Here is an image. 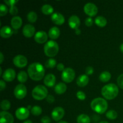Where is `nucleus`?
I'll use <instances>...</instances> for the list:
<instances>
[{
	"label": "nucleus",
	"instance_id": "obj_30",
	"mask_svg": "<svg viewBox=\"0 0 123 123\" xmlns=\"http://www.w3.org/2000/svg\"><path fill=\"white\" fill-rule=\"evenodd\" d=\"M27 19L31 23L35 22L37 19V14L34 12H30L27 14Z\"/></svg>",
	"mask_w": 123,
	"mask_h": 123
},
{
	"label": "nucleus",
	"instance_id": "obj_9",
	"mask_svg": "<svg viewBox=\"0 0 123 123\" xmlns=\"http://www.w3.org/2000/svg\"><path fill=\"white\" fill-rule=\"evenodd\" d=\"M13 62L16 67L19 68H23L27 65L28 60L24 55H18L13 58Z\"/></svg>",
	"mask_w": 123,
	"mask_h": 123
},
{
	"label": "nucleus",
	"instance_id": "obj_25",
	"mask_svg": "<svg viewBox=\"0 0 123 123\" xmlns=\"http://www.w3.org/2000/svg\"><path fill=\"white\" fill-rule=\"evenodd\" d=\"M95 23L97 25L100 27H103L106 26L107 24V20L105 17L102 16H98L96 17L95 19Z\"/></svg>",
	"mask_w": 123,
	"mask_h": 123
},
{
	"label": "nucleus",
	"instance_id": "obj_39",
	"mask_svg": "<svg viewBox=\"0 0 123 123\" xmlns=\"http://www.w3.org/2000/svg\"><path fill=\"white\" fill-rule=\"evenodd\" d=\"M41 122H42V123H50L51 120H50V118L49 117L44 116L42 118V119H41Z\"/></svg>",
	"mask_w": 123,
	"mask_h": 123
},
{
	"label": "nucleus",
	"instance_id": "obj_41",
	"mask_svg": "<svg viewBox=\"0 0 123 123\" xmlns=\"http://www.w3.org/2000/svg\"><path fill=\"white\" fill-rule=\"evenodd\" d=\"M46 98V101L48 103H52L55 101V98H54V97L52 95H48Z\"/></svg>",
	"mask_w": 123,
	"mask_h": 123
},
{
	"label": "nucleus",
	"instance_id": "obj_15",
	"mask_svg": "<svg viewBox=\"0 0 123 123\" xmlns=\"http://www.w3.org/2000/svg\"><path fill=\"white\" fill-rule=\"evenodd\" d=\"M35 27L31 24H26L23 28V34L26 37H31L35 34Z\"/></svg>",
	"mask_w": 123,
	"mask_h": 123
},
{
	"label": "nucleus",
	"instance_id": "obj_28",
	"mask_svg": "<svg viewBox=\"0 0 123 123\" xmlns=\"http://www.w3.org/2000/svg\"><path fill=\"white\" fill-rule=\"evenodd\" d=\"M90 118L86 114H80L77 118L78 123H90Z\"/></svg>",
	"mask_w": 123,
	"mask_h": 123
},
{
	"label": "nucleus",
	"instance_id": "obj_13",
	"mask_svg": "<svg viewBox=\"0 0 123 123\" xmlns=\"http://www.w3.org/2000/svg\"><path fill=\"white\" fill-rule=\"evenodd\" d=\"M16 76V72L13 68H7L2 74V79L7 82H12Z\"/></svg>",
	"mask_w": 123,
	"mask_h": 123
},
{
	"label": "nucleus",
	"instance_id": "obj_4",
	"mask_svg": "<svg viewBox=\"0 0 123 123\" xmlns=\"http://www.w3.org/2000/svg\"><path fill=\"white\" fill-rule=\"evenodd\" d=\"M59 51V46L56 42L49 40L44 44V52L49 57H53L57 55Z\"/></svg>",
	"mask_w": 123,
	"mask_h": 123
},
{
	"label": "nucleus",
	"instance_id": "obj_35",
	"mask_svg": "<svg viewBox=\"0 0 123 123\" xmlns=\"http://www.w3.org/2000/svg\"><path fill=\"white\" fill-rule=\"evenodd\" d=\"M7 12H8V8L7 6L3 4H1L0 5V16H3L7 14Z\"/></svg>",
	"mask_w": 123,
	"mask_h": 123
},
{
	"label": "nucleus",
	"instance_id": "obj_12",
	"mask_svg": "<svg viewBox=\"0 0 123 123\" xmlns=\"http://www.w3.org/2000/svg\"><path fill=\"white\" fill-rule=\"evenodd\" d=\"M14 117L12 114L7 111H2L0 113V123H13Z\"/></svg>",
	"mask_w": 123,
	"mask_h": 123
},
{
	"label": "nucleus",
	"instance_id": "obj_1",
	"mask_svg": "<svg viewBox=\"0 0 123 123\" xmlns=\"http://www.w3.org/2000/svg\"><path fill=\"white\" fill-rule=\"evenodd\" d=\"M44 67L39 62H34L28 68L29 76L34 80H42L44 77Z\"/></svg>",
	"mask_w": 123,
	"mask_h": 123
},
{
	"label": "nucleus",
	"instance_id": "obj_48",
	"mask_svg": "<svg viewBox=\"0 0 123 123\" xmlns=\"http://www.w3.org/2000/svg\"><path fill=\"white\" fill-rule=\"evenodd\" d=\"M58 123H67V121H61Z\"/></svg>",
	"mask_w": 123,
	"mask_h": 123
},
{
	"label": "nucleus",
	"instance_id": "obj_38",
	"mask_svg": "<svg viewBox=\"0 0 123 123\" xmlns=\"http://www.w3.org/2000/svg\"><path fill=\"white\" fill-rule=\"evenodd\" d=\"M85 23L86 26H91L93 24V20H92V19L91 18H87L85 19Z\"/></svg>",
	"mask_w": 123,
	"mask_h": 123
},
{
	"label": "nucleus",
	"instance_id": "obj_22",
	"mask_svg": "<svg viewBox=\"0 0 123 123\" xmlns=\"http://www.w3.org/2000/svg\"><path fill=\"white\" fill-rule=\"evenodd\" d=\"M22 20L21 18L18 16H14L11 20V25L14 30L19 29L22 26Z\"/></svg>",
	"mask_w": 123,
	"mask_h": 123
},
{
	"label": "nucleus",
	"instance_id": "obj_33",
	"mask_svg": "<svg viewBox=\"0 0 123 123\" xmlns=\"http://www.w3.org/2000/svg\"><path fill=\"white\" fill-rule=\"evenodd\" d=\"M31 111L32 115H35V116H38L42 114V109L41 107L38 106H34L31 108Z\"/></svg>",
	"mask_w": 123,
	"mask_h": 123
},
{
	"label": "nucleus",
	"instance_id": "obj_5",
	"mask_svg": "<svg viewBox=\"0 0 123 123\" xmlns=\"http://www.w3.org/2000/svg\"><path fill=\"white\" fill-rule=\"evenodd\" d=\"M48 91L46 88L43 85H39L36 86L32 90V96L34 99L37 100H42L43 98H46Z\"/></svg>",
	"mask_w": 123,
	"mask_h": 123
},
{
	"label": "nucleus",
	"instance_id": "obj_2",
	"mask_svg": "<svg viewBox=\"0 0 123 123\" xmlns=\"http://www.w3.org/2000/svg\"><path fill=\"white\" fill-rule=\"evenodd\" d=\"M118 87L114 84H109L105 85L102 89V94L108 100H112L118 96Z\"/></svg>",
	"mask_w": 123,
	"mask_h": 123
},
{
	"label": "nucleus",
	"instance_id": "obj_45",
	"mask_svg": "<svg viewBox=\"0 0 123 123\" xmlns=\"http://www.w3.org/2000/svg\"><path fill=\"white\" fill-rule=\"evenodd\" d=\"M76 34H80V30H79V29H77V30H76Z\"/></svg>",
	"mask_w": 123,
	"mask_h": 123
},
{
	"label": "nucleus",
	"instance_id": "obj_21",
	"mask_svg": "<svg viewBox=\"0 0 123 123\" xmlns=\"http://www.w3.org/2000/svg\"><path fill=\"white\" fill-rule=\"evenodd\" d=\"M89 82V78L86 74H82L76 80L77 85L80 87L86 86Z\"/></svg>",
	"mask_w": 123,
	"mask_h": 123
},
{
	"label": "nucleus",
	"instance_id": "obj_43",
	"mask_svg": "<svg viewBox=\"0 0 123 123\" xmlns=\"http://www.w3.org/2000/svg\"><path fill=\"white\" fill-rule=\"evenodd\" d=\"M0 84H1V86H0V88H1V91H2L5 88H6V84L3 80H0Z\"/></svg>",
	"mask_w": 123,
	"mask_h": 123
},
{
	"label": "nucleus",
	"instance_id": "obj_44",
	"mask_svg": "<svg viewBox=\"0 0 123 123\" xmlns=\"http://www.w3.org/2000/svg\"><path fill=\"white\" fill-rule=\"evenodd\" d=\"M0 55H1V61H0V64H2L4 61V55L2 52L0 53Z\"/></svg>",
	"mask_w": 123,
	"mask_h": 123
},
{
	"label": "nucleus",
	"instance_id": "obj_18",
	"mask_svg": "<svg viewBox=\"0 0 123 123\" xmlns=\"http://www.w3.org/2000/svg\"><path fill=\"white\" fill-rule=\"evenodd\" d=\"M56 82V78L55 76L53 74H48L44 77V83L46 86L48 87H52L54 86Z\"/></svg>",
	"mask_w": 123,
	"mask_h": 123
},
{
	"label": "nucleus",
	"instance_id": "obj_8",
	"mask_svg": "<svg viewBox=\"0 0 123 123\" xmlns=\"http://www.w3.org/2000/svg\"><path fill=\"white\" fill-rule=\"evenodd\" d=\"M84 9L85 13L90 16V17L94 16L98 12V8L96 5L93 3H91V2H88V3L86 4L84 6Z\"/></svg>",
	"mask_w": 123,
	"mask_h": 123
},
{
	"label": "nucleus",
	"instance_id": "obj_6",
	"mask_svg": "<svg viewBox=\"0 0 123 123\" xmlns=\"http://www.w3.org/2000/svg\"><path fill=\"white\" fill-rule=\"evenodd\" d=\"M75 77V72L72 68H66L62 71L61 78L62 80L66 83H70L73 80Z\"/></svg>",
	"mask_w": 123,
	"mask_h": 123
},
{
	"label": "nucleus",
	"instance_id": "obj_3",
	"mask_svg": "<svg viewBox=\"0 0 123 123\" xmlns=\"http://www.w3.org/2000/svg\"><path fill=\"white\" fill-rule=\"evenodd\" d=\"M108 102L101 97L94 98L91 103V108L98 114H103L108 109Z\"/></svg>",
	"mask_w": 123,
	"mask_h": 123
},
{
	"label": "nucleus",
	"instance_id": "obj_26",
	"mask_svg": "<svg viewBox=\"0 0 123 123\" xmlns=\"http://www.w3.org/2000/svg\"><path fill=\"white\" fill-rule=\"evenodd\" d=\"M111 78V74L108 71H104L99 76V79L103 82H107Z\"/></svg>",
	"mask_w": 123,
	"mask_h": 123
},
{
	"label": "nucleus",
	"instance_id": "obj_16",
	"mask_svg": "<svg viewBox=\"0 0 123 123\" xmlns=\"http://www.w3.org/2000/svg\"><path fill=\"white\" fill-rule=\"evenodd\" d=\"M68 24H69V26H70L71 28L74 29L75 30H77L80 26V19H79V17L76 15L72 16L68 19Z\"/></svg>",
	"mask_w": 123,
	"mask_h": 123
},
{
	"label": "nucleus",
	"instance_id": "obj_47",
	"mask_svg": "<svg viewBox=\"0 0 123 123\" xmlns=\"http://www.w3.org/2000/svg\"><path fill=\"white\" fill-rule=\"evenodd\" d=\"M23 123H32V122L31 120H26V121H24Z\"/></svg>",
	"mask_w": 123,
	"mask_h": 123
},
{
	"label": "nucleus",
	"instance_id": "obj_36",
	"mask_svg": "<svg viewBox=\"0 0 123 123\" xmlns=\"http://www.w3.org/2000/svg\"><path fill=\"white\" fill-rule=\"evenodd\" d=\"M76 96L79 100H84L86 98V95L84 93L83 91H79L76 93Z\"/></svg>",
	"mask_w": 123,
	"mask_h": 123
},
{
	"label": "nucleus",
	"instance_id": "obj_27",
	"mask_svg": "<svg viewBox=\"0 0 123 123\" xmlns=\"http://www.w3.org/2000/svg\"><path fill=\"white\" fill-rule=\"evenodd\" d=\"M42 12L46 15H48L53 13L54 8L50 4H44L42 7Z\"/></svg>",
	"mask_w": 123,
	"mask_h": 123
},
{
	"label": "nucleus",
	"instance_id": "obj_14",
	"mask_svg": "<svg viewBox=\"0 0 123 123\" xmlns=\"http://www.w3.org/2000/svg\"><path fill=\"white\" fill-rule=\"evenodd\" d=\"M48 34L43 31H40L36 32L34 36V40L39 44L45 43L48 40Z\"/></svg>",
	"mask_w": 123,
	"mask_h": 123
},
{
	"label": "nucleus",
	"instance_id": "obj_42",
	"mask_svg": "<svg viewBox=\"0 0 123 123\" xmlns=\"http://www.w3.org/2000/svg\"><path fill=\"white\" fill-rule=\"evenodd\" d=\"M56 68H57V69L60 71H63L65 69L64 66L63 64L62 63L58 64V65L56 66Z\"/></svg>",
	"mask_w": 123,
	"mask_h": 123
},
{
	"label": "nucleus",
	"instance_id": "obj_46",
	"mask_svg": "<svg viewBox=\"0 0 123 123\" xmlns=\"http://www.w3.org/2000/svg\"><path fill=\"white\" fill-rule=\"evenodd\" d=\"M120 50L121 51V52L123 53V43H122V44L120 45Z\"/></svg>",
	"mask_w": 123,
	"mask_h": 123
},
{
	"label": "nucleus",
	"instance_id": "obj_40",
	"mask_svg": "<svg viewBox=\"0 0 123 123\" xmlns=\"http://www.w3.org/2000/svg\"><path fill=\"white\" fill-rule=\"evenodd\" d=\"M94 72V69L91 66H88L85 69V73L88 75H90V74H92Z\"/></svg>",
	"mask_w": 123,
	"mask_h": 123
},
{
	"label": "nucleus",
	"instance_id": "obj_11",
	"mask_svg": "<svg viewBox=\"0 0 123 123\" xmlns=\"http://www.w3.org/2000/svg\"><path fill=\"white\" fill-rule=\"evenodd\" d=\"M16 117L20 120H24L28 118L30 115V111L26 108H19L16 111Z\"/></svg>",
	"mask_w": 123,
	"mask_h": 123
},
{
	"label": "nucleus",
	"instance_id": "obj_20",
	"mask_svg": "<svg viewBox=\"0 0 123 123\" xmlns=\"http://www.w3.org/2000/svg\"><path fill=\"white\" fill-rule=\"evenodd\" d=\"M4 2L7 4L8 6L11 7L9 10V12L11 14H12V15H15V14H16L18 13V7L14 6L15 4L18 2L17 0H7H7H4Z\"/></svg>",
	"mask_w": 123,
	"mask_h": 123
},
{
	"label": "nucleus",
	"instance_id": "obj_31",
	"mask_svg": "<svg viewBox=\"0 0 123 123\" xmlns=\"http://www.w3.org/2000/svg\"><path fill=\"white\" fill-rule=\"evenodd\" d=\"M1 108L4 111H6L8 110V109L10 108L11 107V103L8 100H3L2 102H1Z\"/></svg>",
	"mask_w": 123,
	"mask_h": 123
},
{
	"label": "nucleus",
	"instance_id": "obj_7",
	"mask_svg": "<svg viewBox=\"0 0 123 123\" xmlns=\"http://www.w3.org/2000/svg\"><path fill=\"white\" fill-rule=\"evenodd\" d=\"M27 90L26 86L23 84H19L14 90V96L18 99H22L26 96Z\"/></svg>",
	"mask_w": 123,
	"mask_h": 123
},
{
	"label": "nucleus",
	"instance_id": "obj_23",
	"mask_svg": "<svg viewBox=\"0 0 123 123\" xmlns=\"http://www.w3.org/2000/svg\"><path fill=\"white\" fill-rule=\"evenodd\" d=\"M60 31L58 28L56 27V26H53V27H52L49 30V33H48L49 37L53 40L58 38V37L60 36Z\"/></svg>",
	"mask_w": 123,
	"mask_h": 123
},
{
	"label": "nucleus",
	"instance_id": "obj_37",
	"mask_svg": "<svg viewBox=\"0 0 123 123\" xmlns=\"http://www.w3.org/2000/svg\"><path fill=\"white\" fill-rule=\"evenodd\" d=\"M117 83L118 86L121 88V89H123V74H120L117 78Z\"/></svg>",
	"mask_w": 123,
	"mask_h": 123
},
{
	"label": "nucleus",
	"instance_id": "obj_24",
	"mask_svg": "<svg viewBox=\"0 0 123 123\" xmlns=\"http://www.w3.org/2000/svg\"><path fill=\"white\" fill-rule=\"evenodd\" d=\"M67 90V86L63 82H60L55 86V91L58 94H62Z\"/></svg>",
	"mask_w": 123,
	"mask_h": 123
},
{
	"label": "nucleus",
	"instance_id": "obj_17",
	"mask_svg": "<svg viewBox=\"0 0 123 123\" xmlns=\"http://www.w3.org/2000/svg\"><path fill=\"white\" fill-rule=\"evenodd\" d=\"M51 19L53 22L58 25H62L65 22V18L64 16L61 13H57V12L52 14Z\"/></svg>",
	"mask_w": 123,
	"mask_h": 123
},
{
	"label": "nucleus",
	"instance_id": "obj_32",
	"mask_svg": "<svg viewBox=\"0 0 123 123\" xmlns=\"http://www.w3.org/2000/svg\"><path fill=\"white\" fill-rule=\"evenodd\" d=\"M106 116L109 120H115L117 118L118 114L114 110H110L108 111L106 114Z\"/></svg>",
	"mask_w": 123,
	"mask_h": 123
},
{
	"label": "nucleus",
	"instance_id": "obj_49",
	"mask_svg": "<svg viewBox=\"0 0 123 123\" xmlns=\"http://www.w3.org/2000/svg\"><path fill=\"white\" fill-rule=\"evenodd\" d=\"M99 123H109L108 121H102L101 122H100Z\"/></svg>",
	"mask_w": 123,
	"mask_h": 123
},
{
	"label": "nucleus",
	"instance_id": "obj_29",
	"mask_svg": "<svg viewBox=\"0 0 123 123\" xmlns=\"http://www.w3.org/2000/svg\"><path fill=\"white\" fill-rule=\"evenodd\" d=\"M18 80L21 83H25L28 79V74L25 71H21L18 74Z\"/></svg>",
	"mask_w": 123,
	"mask_h": 123
},
{
	"label": "nucleus",
	"instance_id": "obj_34",
	"mask_svg": "<svg viewBox=\"0 0 123 123\" xmlns=\"http://www.w3.org/2000/svg\"><path fill=\"white\" fill-rule=\"evenodd\" d=\"M56 61L55 59L50 58L47 60L45 63V66L47 68H54L56 66Z\"/></svg>",
	"mask_w": 123,
	"mask_h": 123
},
{
	"label": "nucleus",
	"instance_id": "obj_10",
	"mask_svg": "<svg viewBox=\"0 0 123 123\" xmlns=\"http://www.w3.org/2000/svg\"><path fill=\"white\" fill-rule=\"evenodd\" d=\"M64 109L61 107H56L54 108L51 113L52 118L55 121H58L61 120L64 115Z\"/></svg>",
	"mask_w": 123,
	"mask_h": 123
},
{
	"label": "nucleus",
	"instance_id": "obj_19",
	"mask_svg": "<svg viewBox=\"0 0 123 123\" xmlns=\"http://www.w3.org/2000/svg\"><path fill=\"white\" fill-rule=\"evenodd\" d=\"M13 33V30L8 26H4L0 30V35L1 37L5 38H9L12 36Z\"/></svg>",
	"mask_w": 123,
	"mask_h": 123
}]
</instances>
